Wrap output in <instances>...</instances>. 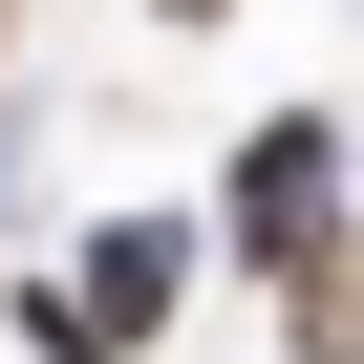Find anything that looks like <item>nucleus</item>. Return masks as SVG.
I'll use <instances>...</instances> for the list:
<instances>
[{
  "label": "nucleus",
  "instance_id": "4",
  "mask_svg": "<svg viewBox=\"0 0 364 364\" xmlns=\"http://www.w3.org/2000/svg\"><path fill=\"white\" fill-rule=\"evenodd\" d=\"M150 22H236V0H150Z\"/></svg>",
  "mask_w": 364,
  "mask_h": 364
},
{
  "label": "nucleus",
  "instance_id": "2",
  "mask_svg": "<svg viewBox=\"0 0 364 364\" xmlns=\"http://www.w3.org/2000/svg\"><path fill=\"white\" fill-rule=\"evenodd\" d=\"M193 257H215L193 215H150V193H129V215H86V236H65V321H86L107 364H150V321L193 300Z\"/></svg>",
  "mask_w": 364,
  "mask_h": 364
},
{
  "label": "nucleus",
  "instance_id": "3",
  "mask_svg": "<svg viewBox=\"0 0 364 364\" xmlns=\"http://www.w3.org/2000/svg\"><path fill=\"white\" fill-rule=\"evenodd\" d=\"M279 343L300 364H364V236H300L279 257Z\"/></svg>",
  "mask_w": 364,
  "mask_h": 364
},
{
  "label": "nucleus",
  "instance_id": "1",
  "mask_svg": "<svg viewBox=\"0 0 364 364\" xmlns=\"http://www.w3.org/2000/svg\"><path fill=\"white\" fill-rule=\"evenodd\" d=\"M300 236H343V129H321V107H257V129H236V171H215V257H257V279H279Z\"/></svg>",
  "mask_w": 364,
  "mask_h": 364
}]
</instances>
